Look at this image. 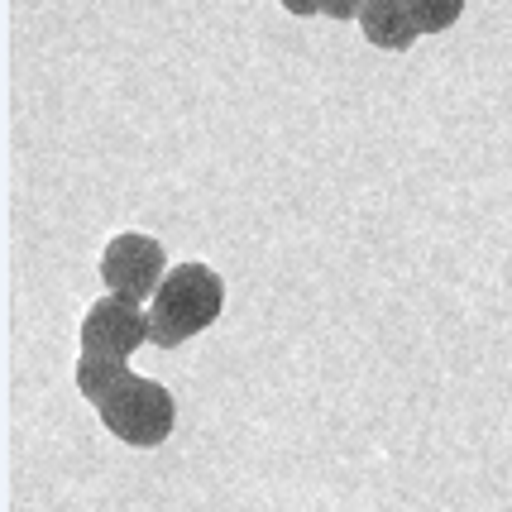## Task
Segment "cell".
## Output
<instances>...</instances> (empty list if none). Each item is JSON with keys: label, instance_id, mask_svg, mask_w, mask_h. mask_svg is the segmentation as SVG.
<instances>
[{"label": "cell", "instance_id": "5b68a950", "mask_svg": "<svg viewBox=\"0 0 512 512\" xmlns=\"http://www.w3.org/2000/svg\"><path fill=\"white\" fill-rule=\"evenodd\" d=\"M359 34H364L374 48L402 53V48L417 44L422 24H417V15H412L407 0H364V10H359Z\"/></svg>", "mask_w": 512, "mask_h": 512}, {"label": "cell", "instance_id": "8992f818", "mask_svg": "<svg viewBox=\"0 0 512 512\" xmlns=\"http://www.w3.org/2000/svg\"><path fill=\"white\" fill-rule=\"evenodd\" d=\"M130 374V359L120 355H101V350H82L77 355V369H72V379H77V393L87 402H101L111 393L115 383Z\"/></svg>", "mask_w": 512, "mask_h": 512}, {"label": "cell", "instance_id": "6da1fadb", "mask_svg": "<svg viewBox=\"0 0 512 512\" xmlns=\"http://www.w3.org/2000/svg\"><path fill=\"white\" fill-rule=\"evenodd\" d=\"M225 307V283L206 264H173L168 278L149 297V345L173 350L182 340L201 335Z\"/></svg>", "mask_w": 512, "mask_h": 512}, {"label": "cell", "instance_id": "3957f363", "mask_svg": "<svg viewBox=\"0 0 512 512\" xmlns=\"http://www.w3.org/2000/svg\"><path fill=\"white\" fill-rule=\"evenodd\" d=\"M101 278H106V288L115 297H130V302H149L158 292V283L168 278V254L158 240L149 235H115L106 254H101Z\"/></svg>", "mask_w": 512, "mask_h": 512}, {"label": "cell", "instance_id": "277c9868", "mask_svg": "<svg viewBox=\"0 0 512 512\" xmlns=\"http://www.w3.org/2000/svg\"><path fill=\"white\" fill-rule=\"evenodd\" d=\"M139 345H149V312H139V302H130V297H115L111 292L82 321V350L130 359Z\"/></svg>", "mask_w": 512, "mask_h": 512}, {"label": "cell", "instance_id": "7a4b0ae2", "mask_svg": "<svg viewBox=\"0 0 512 512\" xmlns=\"http://www.w3.org/2000/svg\"><path fill=\"white\" fill-rule=\"evenodd\" d=\"M96 412H101V426L111 431L115 441H125V446H134V450L163 446V441L173 436V426H178V402H173V393H168L163 383L144 379V374H125L106 398L96 402Z\"/></svg>", "mask_w": 512, "mask_h": 512}, {"label": "cell", "instance_id": "52a82bcc", "mask_svg": "<svg viewBox=\"0 0 512 512\" xmlns=\"http://www.w3.org/2000/svg\"><path fill=\"white\" fill-rule=\"evenodd\" d=\"M407 5H412L417 24H422V34H441V29H450L465 15L469 0H407Z\"/></svg>", "mask_w": 512, "mask_h": 512}, {"label": "cell", "instance_id": "9c48e42d", "mask_svg": "<svg viewBox=\"0 0 512 512\" xmlns=\"http://www.w3.org/2000/svg\"><path fill=\"white\" fill-rule=\"evenodd\" d=\"M288 15H297V20H307V15H321V0H278Z\"/></svg>", "mask_w": 512, "mask_h": 512}, {"label": "cell", "instance_id": "ba28073f", "mask_svg": "<svg viewBox=\"0 0 512 512\" xmlns=\"http://www.w3.org/2000/svg\"><path fill=\"white\" fill-rule=\"evenodd\" d=\"M364 0H321V15L326 20H359Z\"/></svg>", "mask_w": 512, "mask_h": 512}]
</instances>
